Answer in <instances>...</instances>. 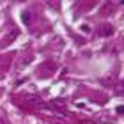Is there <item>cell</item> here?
Wrapping results in <instances>:
<instances>
[{
  "instance_id": "obj_1",
  "label": "cell",
  "mask_w": 124,
  "mask_h": 124,
  "mask_svg": "<svg viewBox=\"0 0 124 124\" xmlns=\"http://www.w3.org/2000/svg\"><path fill=\"white\" fill-rule=\"evenodd\" d=\"M25 105L27 106H39V105H43V101H41V98H37V96H30V98H27L25 99Z\"/></svg>"
},
{
  "instance_id": "obj_2",
  "label": "cell",
  "mask_w": 124,
  "mask_h": 124,
  "mask_svg": "<svg viewBox=\"0 0 124 124\" xmlns=\"http://www.w3.org/2000/svg\"><path fill=\"white\" fill-rule=\"evenodd\" d=\"M50 106H53V108H64V103H60V101H52Z\"/></svg>"
}]
</instances>
